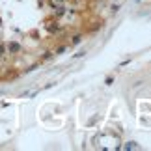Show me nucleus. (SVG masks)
Returning a JSON list of instances; mask_svg holds the SVG:
<instances>
[{
  "instance_id": "f257e3e1",
  "label": "nucleus",
  "mask_w": 151,
  "mask_h": 151,
  "mask_svg": "<svg viewBox=\"0 0 151 151\" xmlns=\"http://www.w3.org/2000/svg\"><path fill=\"white\" fill-rule=\"evenodd\" d=\"M10 49H11V51H19V45H15V43H11V45H10Z\"/></svg>"
}]
</instances>
